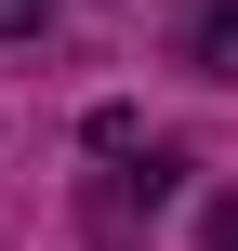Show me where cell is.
<instances>
[{
    "mask_svg": "<svg viewBox=\"0 0 238 251\" xmlns=\"http://www.w3.org/2000/svg\"><path fill=\"white\" fill-rule=\"evenodd\" d=\"M185 66H199V79H238V0L185 13Z\"/></svg>",
    "mask_w": 238,
    "mask_h": 251,
    "instance_id": "obj_1",
    "label": "cell"
},
{
    "mask_svg": "<svg viewBox=\"0 0 238 251\" xmlns=\"http://www.w3.org/2000/svg\"><path fill=\"white\" fill-rule=\"evenodd\" d=\"M26 26H53V0H0V40H26Z\"/></svg>",
    "mask_w": 238,
    "mask_h": 251,
    "instance_id": "obj_2",
    "label": "cell"
},
{
    "mask_svg": "<svg viewBox=\"0 0 238 251\" xmlns=\"http://www.w3.org/2000/svg\"><path fill=\"white\" fill-rule=\"evenodd\" d=\"M212 251H238V199H225V212H212Z\"/></svg>",
    "mask_w": 238,
    "mask_h": 251,
    "instance_id": "obj_3",
    "label": "cell"
}]
</instances>
